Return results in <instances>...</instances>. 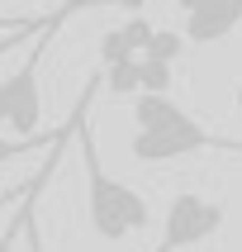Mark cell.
<instances>
[{"label": "cell", "instance_id": "1", "mask_svg": "<svg viewBox=\"0 0 242 252\" xmlns=\"http://www.w3.org/2000/svg\"><path fill=\"white\" fill-rule=\"evenodd\" d=\"M133 124H138V133L128 138L133 162H181V157H199V153L242 157V138L209 133L171 95H133Z\"/></svg>", "mask_w": 242, "mask_h": 252}, {"label": "cell", "instance_id": "2", "mask_svg": "<svg viewBox=\"0 0 242 252\" xmlns=\"http://www.w3.org/2000/svg\"><path fill=\"white\" fill-rule=\"evenodd\" d=\"M76 138H81V171H85V224L90 233L105 243H124L133 233L152 224V210H147V200L142 190H133L128 181L109 176V167L100 162V148H95V128L81 124L76 128Z\"/></svg>", "mask_w": 242, "mask_h": 252}, {"label": "cell", "instance_id": "3", "mask_svg": "<svg viewBox=\"0 0 242 252\" xmlns=\"http://www.w3.org/2000/svg\"><path fill=\"white\" fill-rule=\"evenodd\" d=\"M90 5H109V0H71V5H62L57 14H48V24H43V33L33 38V48L24 53V62L0 81V124L10 128L14 138H33L43 124V57L53 53L57 33H62V24H67V14L76 10H90Z\"/></svg>", "mask_w": 242, "mask_h": 252}, {"label": "cell", "instance_id": "4", "mask_svg": "<svg viewBox=\"0 0 242 252\" xmlns=\"http://www.w3.org/2000/svg\"><path fill=\"white\" fill-rule=\"evenodd\" d=\"M223 219H228L223 200H209V195H195V190H181V195H171V205H166L161 238H157L152 252H185V248H195V243L214 238V233L223 228Z\"/></svg>", "mask_w": 242, "mask_h": 252}, {"label": "cell", "instance_id": "5", "mask_svg": "<svg viewBox=\"0 0 242 252\" xmlns=\"http://www.w3.org/2000/svg\"><path fill=\"white\" fill-rule=\"evenodd\" d=\"M176 10L185 19V43H223L233 29L242 24V0H176Z\"/></svg>", "mask_w": 242, "mask_h": 252}, {"label": "cell", "instance_id": "6", "mask_svg": "<svg viewBox=\"0 0 242 252\" xmlns=\"http://www.w3.org/2000/svg\"><path fill=\"white\" fill-rule=\"evenodd\" d=\"M95 91H105V71H90V76H85L81 95H76V105H71V114H67V124H57L53 133H33V138H5V133H0V167L14 162V157H24V153H38V148L48 153V148H57L62 138H71V133L85 124V110H90Z\"/></svg>", "mask_w": 242, "mask_h": 252}, {"label": "cell", "instance_id": "7", "mask_svg": "<svg viewBox=\"0 0 242 252\" xmlns=\"http://www.w3.org/2000/svg\"><path fill=\"white\" fill-rule=\"evenodd\" d=\"M62 148H67V143H57L53 153H48V162H43V167L33 171V190H28V200H24V248H28V252H48V243L38 238V224H33V205H38V190H43L48 181H53L57 162H62Z\"/></svg>", "mask_w": 242, "mask_h": 252}, {"label": "cell", "instance_id": "8", "mask_svg": "<svg viewBox=\"0 0 242 252\" xmlns=\"http://www.w3.org/2000/svg\"><path fill=\"white\" fill-rule=\"evenodd\" d=\"M100 71H105V91H114V95H142L138 57L133 62H119V67H100Z\"/></svg>", "mask_w": 242, "mask_h": 252}, {"label": "cell", "instance_id": "9", "mask_svg": "<svg viewBox=\"0 0 242 252\" xmlns=\"http://www.w3.org/2000/svg\"><path fill=\"white\" fill-rule=\"evenodd\" d=\"M133 43H128V33H124V24L119 29H109L105 38H100V67H119V62H133Z\"/></svg>", "mask_w": 242, "mask_h": 252}, {"label": "cell", "instance_id": "10", "mask_svg": "<svg viewBox=\"0 0 242 252\" xmlns=\"http://www.w3.org/2000/svg\"><path fill=\"white\" fill-rule=\"evenodd\" d=\"M138 76H142V95H171V67L166 62L138 57Z\"/></svg>", "mask_w": 242, "mask_h": 252}, {"label": "cell", "instance_id": "11", "mask_svg": "<svg viewBox=\"0 0 242 252\" xmlns=\"http://www.w3.org/2000/svg\"><path fill=\"white\" fill-rule=\"evenodd\" d=\"M181 48H185V33H171V29H152V43H147V53L142 57H152V62H176L181 57Z\"/></svg>", "mask_w": 242, "mask_h": 252}, {"label": "cell", "instance_id": "12", "mask_svg": "<svg viewBox=\"0 0 242 252\" xmlns=\"http://www.w3.org/2000/svg\"><path fill=\"white\" fill-rule=\"evenodd\" d=\"M48 24V14L38 19H28V14H0V33H28V29H43Z\"/></svg>", "mask_w": 242, "mask_h": 252}, {"label": "cell", "instance_id": "13", "mask_svg": "<svg viewBox=\"0 0 242 252\" xmlns=\"http://www.w3.org/2000/svg\"><path fill=\"white\" fill-rule=\"evenodd\" d=\"M28 200V195H24ZM24 238V205H19V210H14V219L10 224H5V233H0V252H14V243Z\"/></svg>", "mask_w": 242, "mask_h": 252}, {"label": "cell", "instance_id": "14", "mask_svg": "<svg viewBox=\"0 0 242 252\" xmlns=\"http://www.w3.org/2000/svg\"><path fill=\"white\" fill-rule=\"evenodd\" d=\"M38 33H43V29H28V33H5V38H0V57H10L24 38H38Z\"/></svg>", "mask_w": 242, "mask_h": 252}, {"label": "cell", "instance_id": "15", "mask_svg": "<svg viewBox=\"0 0 242 252\" xmlns=\"http://www.w3.org/2000/svg\"><path fill=\"white\" fill-rule=\"evenodd\" d=\"M33 190V181H24V186H10V190H0V210L5 205H24V195Z\"/></svg>", "mask_w": 242, "mask_h": 252}, {"label": "cell", "instance_id": "16", "mask_svg": "<svg viewBox=\"0 0 242 252\" xmlns=\"http://www.w3.org/2000/svg\"><path fill=\"white\" fill-rule=\"evenodd\" d=\"M109 5H124V10H142L147 0H109Z\"/></svg>", "mask_w": 242, "mask_h": 252}, {"label": "cell", "instance_id": "17", "mask_svg": "<svg viewBox=\"0 0 242 252\" xmlns=\"http://www.w3.org/2000/svg\"><path fill=\"white\" fill-rule=\"evenodd\" d=\"M233 105H238V110H242V86H238V91H233Z\"/></svg>", "mask_w": 242, "mask_h": 252}, {"label": "cell", "instance_id": "18", "mask_svg": "<svg viewBox=\"0 0 242 252\" xmlns=\"http://www.w3.org/2000/svg\"><path fill=\"white\" fill-rule=\"evenodd\" d=\"M57 5H67V0H57Z\"/></svg>", "mask_w": 242, "mask_h": 252}]
</instances>
